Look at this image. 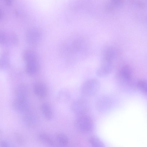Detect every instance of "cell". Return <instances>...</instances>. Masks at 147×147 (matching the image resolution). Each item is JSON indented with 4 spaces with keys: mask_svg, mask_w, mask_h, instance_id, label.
<instances>
[{
    "mask_svg": "<svg viewBox=\"0 0 147 147\" xmlns=\"http://www.w3.org/2000/svg\"><path fill=\"white\" fill-rule=\"evenodd\" d=\"M89 48L87 39L76 36L70 37L62 44L60 48L61 55L68 63L76 62L86 54Z\"/></svg>",
    "mask_w": 147,
    "mask_h": 147,
    "instance_id": "6da1fadb",
    "label": "cell"
},
{
    "mask_svg": "<svg viewBox=\"0 0 147 147\" xmlns=\"http://www.w3.org/2000/svg\"><path fill=\"white\" fill-rule=\"evenodd\" d=\"M117 55L116 50L113 47H108L104 49L100 65L96 72L97 76L105 77L111 72L114 68V61Z\"/></svg>",
    "mask_w": 147,
    "mask_h": 147,
    "instance_id": "7a4b0ae2",
    "label": "cell"
},
{
    "mask_svg": "<svg viewBox=\"0 0 147 147\" xmlns=\"http://www.w3.org/2000/svg\"><path fill=\"white\" fill-rule=\"evenodd\" d=\"M17 94L13 102L15 108L21 112H26L29 109L28 89L23 84H20L17 88Z\"/></svg>",
    "mask_w": 147,
    "mask_h": 147,
    "instance_id": "3957f363",
    "label": "cell"
},
{
    "mask_svg": "<svg viewBox=\"0 0 147 147\" xmlns=\"http://www.w3.org/2000/svg\"><path fill=\"white\" fill-rule=\"evenodd\" d=\"M75 126L77 130L83 134H88L93 130L94 124L91 118L84 114L79 116L75 122Z\"/></svg>",
    "mask_w": 147,
    "mask_h": 147,
    "instance_id": "277c9868",
    "label": "cell"
},
{
    "mask_svg": "<svg viewBox=\"0 0 147 147\" xmlns=\"http://www.w3.org/2000/svg\"><path fill=\"white\" fill-rule=\"evenodd\" d=\"M116 77L118 83L121 86L129 87L132 86L134 84L132 71L128 65L123 66L118 72Z\"/></svg>",
    "mask_w": 147,
    "mask_h": 147,
    "instance_id": "5b68a950",
    "label": "cell"
},
{
    "mask_svg": "<svg viewBox=\"0 0 147 147\" xmlns=\"http://www.w3.org/2000/svg\"><path fill=\"white\" fill-rule=\"evenodd\" d=\"M100 88L98 81L95 79H90L85 81L81 87V92L85 96L90 97L94 96Z\"/></svg>",
    "mask_w": 147,
    "mask_h": 147,
    "instance_id": "8992f818",
    "label": "cell"
},
{
    "mask_svg": "<svg viewBox=\"0 0 147 147\" xmlns=\"http://www.w3.org/2000/svg\"><path fill=\"white\" fill-rule=\"evenodd\" d=\"M42 38V33L41 30L36 27L29 29L26 34L27 42L30 45H36L41 42Z\"/></svg>",
    "mask_w": 147,
    "mask_h": 147,
    "instance_id": "52a82bcc",
    "label": "cell"
},
{
    "mask_svg": "<svg viewBox=\"0 0 147 147\" xmlns=\"http://www.w3.org/2000/svg\"><path fill=\"white\" fill-rule=\"evenodd\" d=\"M90 104L86 100L80 99L74 101L71 105V109L75 114L80 116L85 114L89 110Z\"/></svg>",
    "mask_w": 147,
    "mask_h": 147,
    "instance_id": "ba28073f",
    "label": "cell"
},
{
    "mask_svg": "<svg viewBox=\"0 0 147 147\" xmlns=\"http://www.w3.org/2000/svg\"><path fill=\"white\" fill-rule=\"evenodd\" d=\"M33 90L36 96L40 99L44 98L48 94V89L46 85L41 81H37L34 83Z\"/></svg>",
    "mask_w": 147,
    "mask_h": 147,
    "instance_id": "9c48e42d",
    "label": "cell"
},
{
    "mask_svg": "<svg viewBox=\"0 0 147 147\" xmlns=\"http://www.w3.org/2000/svg\"><path fill=\"white\" fill-rule=\"evenodd\" d=\"M111 101L110 98L107 96L101 97L98 100L96 107L98 110L101 112H104L108 110L111 107Z\"/></svg>",
    "mask_w": 147,
    "mask_h": 147,
    "instance_id": "30bf717a",
    "label": "cell"
},
{
    "mask_svg": "<svg viewBox=\"0 0 147 147\" xmlns=\"http://www.w3.org/2000/svg\"><path fill=\"white\" fill-rule=\"evenodd\" d=\"M26 63L25 70L26 73L31 76L37 74L40 68L38 60L29 61Z\"/></svg>",
    "mask_w": 147,
    "mask_h": 147,
    "instance_id": "8fae6325",
    "label": "cell"
},
{
    "mask_svg": "<svg viewBox=\"0 0 147 147\" xmlns=\"http://www.w3.org/2000/svg\"><path fill=\"white\" fill-rule=\"evenodd\" d=\"M28 111L26 112L24 116V122L27 126L32 127L37 124L38 117L35 113L32 111Z\"/></svg>",
    "mask_w": 147,
    "mask_h": 147,
    "instance_id": "7c38bea8",
    "label": "cell"
},
{
    "mask_svg": "<svg viewBox=\"0 0 147 147\" xmlns=\"http://www.w3.org/2000/svg\"><path fill=\"white\" fill-rule=\"evenodd\" d=\"M70 96L69 90L66 88H63L58 92L56 95V99L59 103L65 104L69 101Z\"/></svg>",
    "mask_w": 147,
    "mask_h": 147,
    "instance_id": "4fadbf2b",
    "label": "cell"
},
{
    "mask_svg": "<svg viewBox=\"0 0 147 147\" xmlns=\"http://www.w3.org/2000/svg\"><path fill=\"white\" fill-rule=\"evenodd\" d=\"M40 110L43 116L47 121L51 120L53 117V112L50 105L47 103H44L40 107Z\"/></svg>",
    "mask_w": 147,
    "mask_h": 147,
    "instance_id": "5bb4252c",
    "label": "cell"
},
{
    "mask_svg": "<svg viewBox=\"0 0 147 147\" xmlns=\"http://www.w3.org/2000/svg\"><path fill=\"white\" fill-rule=\"evenodd\" d=\"M9 54L5 51L0 53V69L5 70L8 67L10 64Z\"/></svg>",
    "mask_w": 147,
    "mask_h": 147,
    "instance_id": "9a60e30c",
    "label": "cell"
},
{
    "mask_svg": "<svg viewBox=\"0 0 147 147\" xmlns=\"http://www.w3.org/2000/svg\"><path fill=\"white\" fill-rule=\"evenodd\" d=\"M23 58L25 62L38 60V56L36 52L31 49L25 50L23 53Z\"/></svg>",
    "mask_w": 147,
    "mask_h": 147,
    "instance_id": "2e32d148",
    "label": "cell"
},
{
    "mask_svg": "<svg viewBox=\"0 0 147 147\" xmlns=\"http://www.w3.org/2000/svg\"><path fill=\"white\" fill-rule=\"evenodd\" d=\"M38 137L39 140L43 143L49 146H52L55 144L53 138L49 135L44 133H39Z\"/></svg>",
    "mask_w": 147,
    "mask_h": 147,
    "instance_id": "e0dca14e",
    "label": "cell"
},
{
    "mask_svg": "<svg viewBox=\"0 0 147 147\" xmlns=\"http://www.w3.org/2000/svg\"><path fill=\"white\" fill-rule=\"evenodd\" d=\"M56 140L60 145L65 146L67 145L69 142V139L67 136L62 133H58L55 135Z\"/></svg>",
    "mask_w": 147,
    "mask_h": 147,
    "instance_id": "ac0fdd59",
    "label": "cell"
},
{
    "mask_svg": "<svg viewBox=\"0 0 147 147\" xmlns=\"http://www.w3.org/2000/svg\"><path fill=\"white\" fill-rule=\"evenodd\" d=\"M89 144L92 147H105V144L101 140L96 136H93L90 137L88 140Z\"/></svg>",
    "mask_w": 147,
    "mask_h": 147,
    "instance_id": "d6986e66",
    "label": "cell"
},
{
    "mask_svg": "<svg viewBox=\"0 0 147 147\" xmlns=\"http://www.w3.org/2000/svg\"><path fill=\"white\" fill-rule=\"evenodd\" d=\"M18 39L17 36L14 33H11L7 34V45L14 46L18 42Z\"/></svg>",
    "mask_w": 147,
    "mask_h": 147,
    "instance_id": "ffe728a7",
    "label": "cell"
},
{
    "mask_svg": "<svg viewBox=\"0 0 147 147\" xmlns=\"http://www.w3.org/2000/svg\"><path fill=\"white\" fill-rule=\"evenodd\" d=\"M136 87L141 91L145 94L147 93V82L146 80H140L135 84Z\"/></svg>",
    "mask_w": 147,
    "mask_h": 147,
    "instance_id": "44dd1931",
    "label": "cell"
},
{
    "mask_svg": "<svg viewBox=\"0 0 147 147\" xmlns=\"http://www.w3.org/2000/svg\"><path fill=\"white\" fill-rule=\"evenodd\" d=\"M7 34L0 30V45H7Z\"/></svg>",
    "mask_w": 147,
    "mask_h": 147,
    "instance_id": "7402d4cb",
    "label": "cell"
},
{
    "mask_svg": "<svg viewBox=\"0 0 147 147\" xmlns=\"http://www.w3.org/2000/svg\"><path fill=\"white\" fill-rule=\"evenodd\" d=\"M5 3L7 6H10L12 4V0H4Z\"/></svg>",
    "mask_w": 147,
    "mask_h": 147,
    "instance_id": "603a6c76",
    "label": "cell"
},
{
    "mask_svg": "<svg viewBox=\"0 0 147 147\" xmlns=\"http://www.w3.org/2000/svg\"><path fill=\"white\" fill-rule=\"evenodd\" d=\"M8 144L5 142L0 141V145L2 146H7Z\"/></svg>",
    "mask_w": 147,
    "mask_h": 147,
    "instance_id": "cb8c5ba5",
    "label": "cell"
},
{
    "mask_svg": "<svg viewBox=\"0 0 147 147\" xmlns=\"http://www.w3.org/2000/svg\"><path fill=\"white\" fill-rule=\"evenodd\" d=\"M3 12L2 9L0 8V20L2 19L3 16Z\"/></svg>",
    "mask_w": 147,
    "mask_h": 147,
    "instance_id": "d4e9b609",
    "label": "cell"
}]
</instances>
